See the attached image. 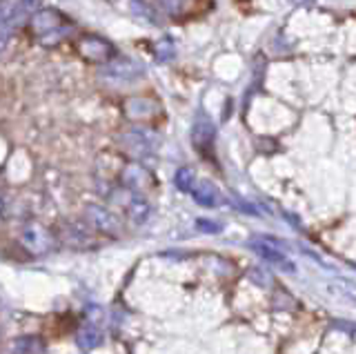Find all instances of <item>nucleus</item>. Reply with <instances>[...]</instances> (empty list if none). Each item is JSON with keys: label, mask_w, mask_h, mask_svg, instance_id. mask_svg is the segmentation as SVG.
<instances>
[{"label": "nucleus", "mask_w": 356, "mask_h": 354, "mask_svg": "<svg viewBox=\"0 0 356 354\" xmlns=\"http://www.w3.org/2000/svg\"><path fill=\"white\" fill-rule=\"evenodd\" d=\"M78 47H81V51L85 54L89 61H107V56L111 54V49H109L111 45H109V42L100 40L96 36L83 38L81 42H78Z\"/></svg>", "instance_id": "nucleus-10"}, {"label": "nucleus", "mask_w": 356, "mask_h": 354, "mask_svg": "<svg viewBox=\"0 0 356 354\" xmlns=\"http://www.w3.org/2000/svg\"><path fill=\"white\" fill-rule=\"evenodd\" d=\"M9 34H11V29L5 23H0V58H3V54L9 45Z\"/></svg>", "instance_id": "nucleus-15"}, {"label": "nucleus", "mask_w": 356, "mask_h": 354, "mask_svg": "<svg viewBox=\"0 0 356 354\" xmlns=\"http://www.w3.org/2000/svg\"><path fill=\"white\" fill-rule=\"evenodd\" d=\"M20 243H22V248H25L27 252H31V254H47V252H51L56 241L51 236V232L44 225L27 223L20 232Z\"/></svg>", "instance_id": "nucleus-1"}, {"label": "nucleus", "mask_w": 356, "mask_h": 354, "mask_svg": "<svg viewBox=\"0 0 356 354\" xmlns=\"http://www.w3.org/2000/svg\"><path fill=\"white\" fill-rule=\"evenodd\" d=\"M120 145L125 147L131 156L143 159V156H147V154H152L154 140H152V136H147L145 129H127L125 134L120 136Z\"/></svg>", "instance_id": "nucleus-4"}, {"label": "nucleus", "mask_w": 356, "mask_h": 354, "mask_svg": "<svg viewBox=\"0 0 356 354\" xmlns=\"http://www.w3.org/2000/svg\"><path fill=\"white\" fill-rule=\"evenodd\" d=\"M122 183H125V187H129V190L134 192H143L145 187L149 185V174L145 168H140L138 163H129L122 168Z\"/></svg>", "instance_id": "nucleus-8"}, {"label": "nucleus", "mask_w": 356, "mask_h": 354, "mask_svg": "<svg viewBox=\"0 0 356 354\" xmlns=\"http://www.w3.org/2000/svg\"><path fill=\"white\" fill-rule=\"evenodd\" d=\"M189 194H192L194 201L198 205H203V207H216V205L222 203L220 192L209 181H196L194 187H192V192H189Z\"/></svg>", "instance_id": "nucleus-7"}, {"label": "nucleus", "mask_w": 356, "mask_h": 354, "mask_svg": "<svg viewBox=\"0 0 356 354\" xmlns=\"http://www.w3.org/2000/svg\"><path fill=\"white\" fill-rule=\"evenodd\" d=\"M214 138H216V127L214 123L205 116V114H198L194 120V127H192V140H194V147L200 152H209L211 145H214Z\"/></svg>", "instance_id": "nucleus-5"}, {"label": "nucleus", "mask_w": 356, "mask_h": 354, "mask_svg": "<svg viewBox=\"0 0 356 354\" xmlns=\"http://www.w3.org/2000/svg\"><path fill=\"white\" fill-rule=\"evenodd\" d=\"M85 214L89 220V227L96 232H103V234H109V236H118L122 232L118 216L114 212H109V209L103 205H89L85 209Z\"/></svg>", "instance_id": "nucleus-3"}, {"label": "nucleus", "mask_w": 356, "mask_h": 354, "mask_svg": "<svg viewBox=\"0 0 356 354\" xmlns=\"http://www.w3.org/2000/svg\"><path fill=\"white\" fill-rule=\"evenodd\" d=\"M252 248H254L256 252H259L265 261H270L272 265H278V268H281V270L294 272L292 261H289L281 250H276L274 246H270V243H252Z\"/></svg>", "instance_id": "nucleus-11"}, {"label": "nucleus", "mask_w": 356, "mask_h": 354, "mask_svg": "<svg viewBox=\"0 0 356 354\" xmlns=\"http://www.w3.org/2000/svg\"><path fill=\"white\" fill-rule=\"evenodd\" d=\"M31 27H33V31H36L38 36H42V34H49V31H56V29H60V27H65L63 23H65V18H63V14H58V12H54V9H42V12H36V14H31Z\"/></svg>", "instance_id": "nucleus-6"}, {"label": "nucleus", "mask_w": 356, "mask_h": 354, "mask_svg": "<svg viewBox=\"0 0 356 354\" xmlns=\"http://www.w3.org/2000/svg\"><path fill=\"white\" fill-rule=\"evenodd\" d=\"M174 183H176V187H178L181 192L189 194V192H192L194 183H196V174H194V170H192V168H181V170L176 172V176H174Z\"/></svg>", "instance_id": "nucleus-13"}, {"label": "nucleus", "mask_w": 356, "mask_h": 354, "mask_svg": "<svg viewBox=\"0 0 356 354\" xmlns=\"http://www.w3.org/2000/svg\"><path fill=\"white\" fill-rule=\"evenodd\" d=\"M176 56V47L172 45V40H163L159 42V47H156V58L159 61H172Z\"/></svg>", "instance_id": "nucleus-14"}, {"label": "nucleus", "mask_w": 356, "mask_h": 354, "mask_svg": "<svg viewBox=\"0 0 356 354\" xmlns=\"http://www.w3.org/2000/svg\"><path fill=\"white\" fill-rule=\"evenodd\" d=\"M196 227L203 230V232H209V234H214V232H220V223H211V220H205V218H198L196 220Z\"/></svg>", "instance_id": "nucleus-16"}, {"label": "nucleus", "mask_w": 356, "mask_h": 354, "mask_svg": "<svg viewBox=\"0 0 356 354\" xmlns=\"http://www.w3.org/2000/svg\"><path fill=\"white\" fill-rule=\"evenodd\" d=\"M125 212H127V218L131 220L134 225H143L145 220L149 218L152 207H149L147 201H145V198H131V201L125 205Z\"/></svg>", "instance_id": "nucleus-12"}, {"label": "nucleus", "mask_w": 356, "mask_h": 354, "mask_svg": "<svg viewBox=\"0 0 356 354\" xmlns=\"http://www.w3.org/2000/svg\"><path fill=\"white\" fill-rule=\"evenodd\" d=\"M63 239H65L67 246H72V248H89V246H94L92 227H87V225H83V223H72V225H67Z\"/></svg>", "instance_id": "nucleus-9"}, {"label": "nucleus", "mask_w": 356, "mask_h": 354, "mask_svg": "<svg viewBox=\"0 0 356 354\" xmlns=\"http://www.w3.org/2000/svg\"><path fill=\"white\" fill-rule=\"evenodd\" d=\"M5 16H7V12H3V9H0V23L5 20Z\"/></svg>", "instance_id": "nucleus-17"}, {"label": "nucleus", "mask_w": 356, "mask_h": 354, "mask_svg": "<svg viewBox=\"0 0 356 354\" xmlns=\"http://www.w3.org/2000/svg\"><path fill=\"white\" fill-rule=\"evenodd\" d=\"M143 65L131 61V58H111L105 63L103 72H100V76H103L105 81L109 83H127V81H134L138 79V76L143 74Z\"/></svg>", "instance_id": "nucleus-2"}]
</instances>
